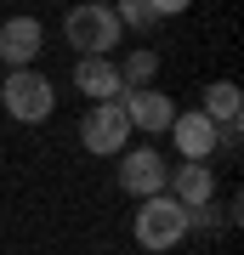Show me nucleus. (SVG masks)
I'll return each instance as SVG.
<instances>
[{
    "instance_id": "obj_1",
    "label": "nucleus",
    "mask_w": 244,
    "mask_h": 255,
    "mask_svg": "<svg viewBox=\"0 0 244 255\" xmlns=\"http://www.w3.org/2000/svg\"><path fill=\"white\" fill-rule=\"evenodd\" d=\"M131 238H136L142 250H154V255L176 250L182 238H188V210H182V204L171 199V193H154V199H142V204H136Z\"/></svg>"
},
{
    "instance_id": "obj_2",
    "label": "nucleus",
    "mask_w": 244,
    "mask_h": 255,
    "mask_svg": "<svg viewBox=\"0 0 244 255\" xmlns=\"http://www.w3.org/2000/svg\"><path fill=\"white\" fill-rule=\"evenodd\" d=\"M63 34H68V46L80 51V57H108L119 40H125V28H119L114 6H97V0H85V6H68Z\"/></svg>"
},
{
    "instance_id": "obj_3",
    "label": "nucleus",
    "mask_w": 244,
    "mask_h": 255,
    "mask_svg": "<svg viewBox=\"0 0 244 255\" xmlns=\"http://www.w3.org/2000/svg\"><path fill=\"white\" fill-rule=\"evenodd\" d=\"M0 102H6V114L17 119V125H40V119H51V108H57V85L45 80L40 68H11L6 80H0Z\"/></svg>"
},
{
    "instance_id": "obj_4",
    "label": "nucleus",
    "mask_w": 244,
    "mask_h": 255,
    "mask_svg": "<svg viewBox=\"0 0 244 255\" xmlns=\"http://www.w3.org/2000/svg\"><path fill=\"white\" fill-rule=\"evenodd\" d=\"M125 142H131L125 108L119 102H91V114L80 119V147L97 153V159H108V153H125Z\"/></svg>"
},
{
    "instance_id": "obj_5",
    "label": "nucleus",
    "mask_w": 244,
    "mask_h": 255,
    "mask_svg": "<svg viewBox=\"0 0 244 255\" xmlns=\"http://www.w3.org/2000/svg\"><path fill=\"white\" fill-rule=\"evenodd\" d=\"M165 176H171V164H165L159 147H125L119 153V193H131V199L165 193Z\"/></svg>"
},
{
    "instance_id": "obj_6",
    "label": "nucleus",
    "mask_w": 244,
    "mask_h": 255,
    "mask_svg": "<svg viewBox=\"0 0 244 255\" xmlns=\"http://www.w3.org/2000/svg\"><path fill=\"white\" fill-rule=\"evenodd\" d=\"M165 193L182 204V210H199L216 199V176H210V159H182L171 176H165Z\"/></svg>"
},
{
    "instance_id": "obj_7",
    "label": "nucleus",
    "mask_w": 244,
    "mask_h": 255,
    "mask_svg": "<svg viewBox=\"0 0 244 255\" xmlns=\"http://www.w3.org/2000/svg\"><path fill=\"white\" fill-rule=\"evenodd\" d=\"M40 46H45L40 17H6V23H0V63H6V68H34Z\"/></svg>"
},
{
    "instance_id": "obj_8",
    "label": "nucleus",
    "mask_w": 244,
    "mask_h": 255,
    "mask_svg": "<svg viewBox=\"0 0 244 255\" xmlns=\"http://www.w3.org/2000/svg\"><path fill=\"white\" fill-rule=\"evenodd\" d=\"M119 108H125L131 130H148V136L171 130V119H176V102L165 97V91H154V85H142V91H125V97H119Z\"/></svg>"
},
{
    "instance_id": "obj_9",
    "label": "nucleus",
    "mask_w": 244,
    "mask_h": 255,
    "mask_svg": "<svg viewBox=\"0 0 244 255\" xmlns=\"http://www.w3.org/2000/svg\"><path fill=\"white\" fill-rule=\"evenodd\" d=\"M171 142H176L182 159H210V153L222 147V125L205 119L199 108H193V114H176V119H171Z\"/></svg>"
},
{
    "instance_id": "obj_10",
    "label": "nucleus",
    "mask_w": 244,
    "mask_h": 255,
    "mask_svg": "<svg viewBox=\"0 0 244 255\" xmlns=\"http://www.w3.org/2000/svg\"><path fill=\"white\" fill-rule=\"evenodd\" d=\"M74 91H85L91 102H119L125 85H119V68L108 57H80V63H74Z\"/></svg>"
},
{
    "instance_id": "obj_11",
    "label": "nucleus",
    "mask_w": 244,
    "mask_h": 255,
    "mask_svg": "<svg viewBox=\"0 0 244 255\" xmlns=\"http://www.w3.org/2000/svg\"><path fill=\"white\" fill-rule=\"evenodd\" d=\"M205 119H216V125H239V114H244V97H239V85L233 80H216V85H205Z\"/></svg>"
},
{
    "instance_id": "obj_12",
    "label": "nucleus",
    "mask_w": 244,
    "mask_h": 255,
    "mask_svg": "<svg viewBox=\"0 0 244 255\" xmlns=\"http://www.w3.org/2000/svg\"><path fill=\"white\" fill-rule=\"evenodd\" d=\"M119 85H125V91H142V85H154V74H159V51H125V57H119Z\"/></svg>"
},
{
    "instance_id": "obj_13",
    "label": "nucleus",
    "mask_w": 244,
    "mask_h": 255,
    "mask_svg": "<svg viewBox=\"0 0 244 255\" xmlns=\"http://www.w3.org/2000/svg\"><path fill=\"white\" fill-rule=\"evenodd\" d=\"M119 28H136V34H154V23H159V11L148 6V0H119Z\"/></svg>"
},
{
    "instance_id": "obj_14",
    "label": "nucleus",
    "mask_w": 244,
    "mask_h": 255,
    "mask_svg": "<svg viewBox=\"0 0 244 255\" xmlns=\"http://www.w3.org/2000/svg\"><path fill=\"white\" fill-rule=\"evenodd\" d=\"M148 6H154V11H159V17H182V11H188V6H193V0H148Z\"/></svg>"
},
{
    "instance_id": "obj_15",
    "label": "nucleus",
    "mask_w": 244,
    "mask_h": 255,
    "mask_svg": "<svg viewBox=\"0 0 244 255\" xmlns=\"http://www.w3.org/2000/svg\"><path fill=\"white\" fill-rule=\"evenodd\" d=\"M97 6H114V0H97Z\"/></svg>"
},
{
    "instance_id": "obj_16",
    "label": "nucleus",
    "mask_w": 244,
    "mask_h": 255,
    "mask_svg": "<svg viewBox=\"0 0 244 255\" xmlns=\"http://www.w3.org/2000/svg\"><path fill=\"white\" fill-rule=\"evenodd\" d=\"M0 80H6V63H0Z\"/></svg>"
}]
</instances>
